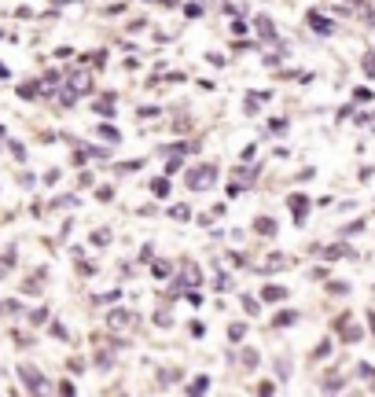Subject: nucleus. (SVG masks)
<instances>
[{
  "mask_svg": "<svg viewBox=\"0 0 375 397\" xmlns=\"http://www.w3.org/2000/svg\"><path fill=\"white\" fill-rule=\"evenodd\" d=\"M339 11H350V15H360L365 22H375V15H372V8L368 4H360V0H339V4H335Z\"/></svg>",
  "mask_w": 375,
  "mask_h": 397,
  "instance_id": "obj_1",
  "label": "nucleus"
},
{
  "mask_svg": "<svg viewBox=\"0 0 375 397\" xmlns=\"http://www.w3.org/2000/svg\"><path fill=\"white\" fill-rule=\"evenodd\" d=\"M188 184L191 188H210L214 184V170H191L188 173Z\"/></svg>",
  "mask_w": 375,
  "mask_h": 397,
  "instance_id": "obj_2",
  "label": "nucleus"
},
{
  "mask_svg": "<svg viewBox=\"0 0 375 397\" xmlns=\"http://www.w3.org/2000/svg\"><path fill=\"white\" fill-rule=\"evenodd\" d=\"M309 26H313L317 33H331V30H335L331 22H328L324 15H320V11H313V15H309Z\"/></svg>",
  "mask_w": 375,
  "mask_h": 397,
  "instance_id": "obj_3",
  "label": "nucleus"
},
{
  "mask_svg": "<svg viewBox=\"0 0 375 397\" xmlns=\"http://www.w3.org/2000/svg\"><path fill=\"white\" fill-rule=\"evenodd\" d=\"M254 228H257L262 236H273V232H276V221H273V217H257Z\"/></svg>",
  "mask_w": 375,
  "mask_h": 397,
  "instance_id": "obj_4",
  "label": "nucleus"
},
{
  "mask_svg": "<svg viewBox=\"0 0 375 397\" xmlns=\"http://www.w3.org/2000/svg\"><path fill=\"white\" fill-rule=\"evenodd\" d=\"M111 324H114V327H129V324H133V316H129L125 309H114V313H111Z\"/></svg>",
  "mask_w": 375,
  "mask_h": 397,
  "instance_id": "obj_5",
  "label": "nucleus"
},
{
  "mask_svg": "<svg viewBox=\"0 0 375 397\" xmlns=\"http://www.w3.org/2000/svg\"><path fill=\"white\" fill-rule=\"evenodd\" d=\"M19 371H22V379H26V387H33V390H41V387H45V382H41V379H37V371H33V368H19Z\"/></svg>",
  "mask_w": 375,
  "mask_h": 397,
  "instance_id": "obj_6",
  "label": "nucleus"
},
{
  "mask_svg": "<svg viewBox=\"0 0 375 397\" xmlns=\"http://www.w3.org/2000/svg\"><path fill=\"white\" fill-rule=\"evenodd\" d=\"M291 213L302 221V213H305V199H302V195H294V199H291Z\"/></svg>",
  "mask_w": 375,
  "mask_h": 397,
  "instance_id": "obj_7",
  "label": "nucleus"
},
{
  "mask_svg": "<svg viewBox=\"0 0 375 397\" xmlns=\"http://www.w3.org/2000/svg\"><path fill=\"white\" fill-rule=\"evenodd\" d=\"M262 294H265L269 302H280V298H283V294H287V291H283V287H265Z\"/></svg>",
  "mask_w": 375,
  "mask_h": 397,
  "instance_id": "obj_8",
  "label": "nucleus"
},
{
  "mask_svg": "<svg viewBox=\"0 0 375 397\" xmlns=\"http://www.w3.org/2000/svg\"><path fill=\"white\" fill-rule=\"evenodd\" d=\"M346 254H350V250H346V247H331V250H328V258L335 261V258H346Z\"/></svg>",
  "mask_w": 375,
  "mask_h": 397,
  "instance_id": "obj_9",
  "label": "nucleus"
},
{
  "mask_svg": "<svg viewBox=\"0 0 375 397\" xmlns=\"http://www.w3.org/2000/svg\"><path fill=\"white\" fill-rule=\"evenodd\" d=\"M228 335H232V342L243 339V324H232V327H228Z\"/></svg>",
  "mask_w": 375,
  "mask_h": 397,
  "instance_id": "obj_10",
  "label": "nucleus"
},
{
  "mask_svg": "<svg viewBox=\"0 0 375 397\" xmlns=\"http://www.w3.org/2000/svg\"><path fill=\"white\" fill-rule=\"evenodd\" d=\"M365 70H368V74H372V78H375V56H372V52L365 56Z\"/></svg>",
  "mask_w": 375,
  "mask_h": 397,
  "instance_id": "obj_11",
  "label": "nucleus"
}]
</instances>
